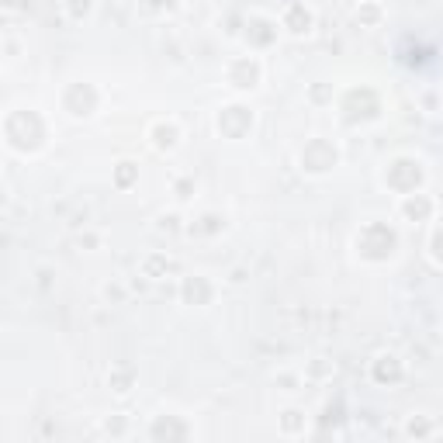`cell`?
Wrapping results in <instances>:
<instances>
[{"instance_id":"6da1fadb","label":"cell","mask_w":443,"mask_h":443,"mask_svg":"<svg viewBox=\"0 0 443 443\" xmlns=\"http://www.w3.org/2000/svg\"><path fill=\"white\" fill-rule=\"evenodd\" d=\"M284 24H287V31H291V35H305V31L312 28V14H308L305 7H298V3H294V7L287 10Z\"/></svg>"}]
</instances>
